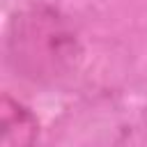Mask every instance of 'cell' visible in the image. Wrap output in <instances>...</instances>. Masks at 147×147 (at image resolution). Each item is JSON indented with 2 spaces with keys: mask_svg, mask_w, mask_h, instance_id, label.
<instances>
[{
  "mask_svg": "<svg viewBox=\"0 0 147 147\" xmlns=\"http://www.w3.org/2000/svg\"><path fill=\"white\" fill-rule=\"evenodd\" d=\"M9 53L14 67L34 78L55 76L69 55H74V39L55 16L28 11L11 21Z\"/></svg>",
  "mask_w": 147,
  "mask_h": 147,
  "instance_id": "6da1fadb",
  "label": "cell"
},
{
  "mask_svg": "<svg viewBox=\"0 0 147 147\" xmlns=\"http://www.w3.org/2000/svg\"><path fill=\"white\" fill-rule=\"evenodd\" d=\"M34 140L37 119L25 106L5 94L0 101V147H34Z\"/></svg>",
  "mask_w": 147,
  "mask_h": 147,
  "instance_id": "7a4b0ae2",
  "label": "cell"
}]
</instances>
